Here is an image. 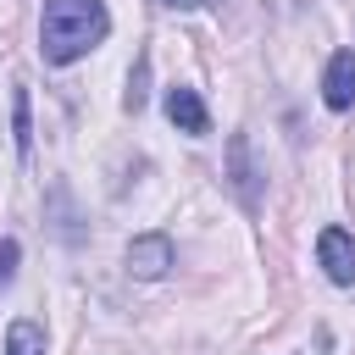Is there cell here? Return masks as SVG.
Returning a JSON list of instances; mask_svg holds the SVG:
<instances>
[{
	"instance_id": "6da1fadb",
	"label": "cell",
	"mask_w": 355,
	"mask_h": 355,
	"mask_svg": "<svg viewBox=\"0 0 355 355\" xmlns=\"http://www.w3.org/2000/svg\"><path fill=\"white\" fill-rule=\"evenodd\" d=\"M111 33V17L100 0H44L39 17V50L50 67H67L78 55H89L100 39Z\"/></svg>"
},
{
	"instance_id": "7a4b0ae2",
	"label": "cell",
	"mask_w": 355,
	"mask_h": 355,
	"mask_svg": "<svg viewBox=\"0 0 355 355\" xmlns=\"http://www.w3.org/2000/svg\"><path fill=\"white\" fill-rule=\"evenodd\" d=\"M316 255H322V272H327L338 288H349V283H355V239H349L344 227H322Z\"/></svg>"
},
{
	"instance_id": "3957f363",
	"label": "cell",
	"mask_w": 355,
	"mask_h": 355,
	"mask_svg": "<svg viewBox=\"0 0 355 355\" xmlns=\"http://www.w3.org/2000/svg\"><path fill=\"white\" fill-rule=\"evenodd\" d=\"M166 266H172V239L166 233H139L128 244V272L133 277H166Z\"/></svg>"
},
{
	"instance_id": "277c9868",
	"label": "cell",
	"mask_w": 355,
	"mask_h": 355,
	"mask_svg": "<svg viewBox=\"0 0 355 355\" xmlns=\"http://www.w3.org/2000/svg\"><path fill=\"white\" fill-rule=\"evenodd\" d=\"M166 116H172V128H178V133H194V139H200V133H211V111H205V100H200L194 89H183V83H178V89H166Z\"/></svg>"
},
{
	"instance_id": "5b68a950",
	"label": "cell",
	"mask_w": 355,
	"mask_h": 355,
	"mask_svg": "<svg viewBox=\"0 0 355 355\" xmlns=\"http://www.w3.org/2000/svg\"><path fill=\"white\" fill-rule=\"evenodd\" d=\"M322 100H327L333 111H349V105H355V50H338V55L327 61V72H322Z\"/></svg>"
},
{
	"instance_id": "8992f818",
	"label": "cell",
	"mask_w": 355,
	"mask_h": 355,
	"mask_svg": "<svg viewBox=\"0 0 355 355\" xmlns=\"http://www.w3.org/2000/svg\"><path fill=\"white\" fill-rule=\"evenodd\" d=\"M6 355H44V327L39 322H11L6 327Z\"/></svg>"
},
{
	"instance_id": "52a82bcc",
	"label": "cell",
	"mask_w": 355,
	"mask_h": 355,
	"mask_svg": "<svg viewBox=\"0 0 355 355\" xmlns=\"http://www.w3.org/2000/svg\"><path fill=\"white\" fill-rule=\"evenodd\" d=\"M11 139H17V150H22V155L33 150V128H28V89H17V94H11Z\"/></svg>"
},
{
	"instance_id": "ba28073f",
	"label": "cell",
	"mask_w": 355,
	"mask_h": 355,
	"mask_svg": "<svg viewBox=\"0 0 355 355\" xmlns=\"http://www.w3.org/2000/svg\"><path fill=\"white\" fill-rule=\"evenodd\" d=\"M250 150H244V139H233V183H239V194L244 200H255V178H250V161H244Z\"/></svg>"
},
{
	"instance_id": "9c48e42d",
	"label": "cell",
	"mask_w": 355,
	"mask_h": 355,
	"mask_svg": "<svg viewBox=\"0 0 355 355\" xmlns=\"http://www.w3.org/2000/svg\"><path fill=\"white\" fill-rule=\"evenodd\" d=\"M17 255H22V250H17V239H0V288L17 277Z\"/></svg>"
},
{
	"instance_id": "30bf717a",
	"label": "cell",
	"mask_w": 355,
	"mask_h": 355,
	"mask_svg": "<svg viewBox=\"0 0 355 355\" xmlns=\"http://www.w3.org/2000/svg\"><path fill=\"white\" fill-rule=\"evenodd\" d=\"M161 6H172V11H194V6H211V0H161Z\"/></svg>"
}]
</instances>
